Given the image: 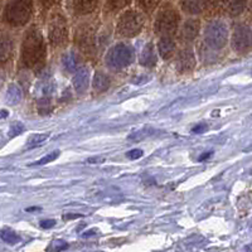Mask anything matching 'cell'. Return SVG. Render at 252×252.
Returning <instances> with one entry per match:
<instances>
[{
  "label": "cell",
  "instance_id": "5bb4252c",
  "mask_svg": "<svg viewBox=\"0 0 252 252\" xmlns=\"http://www.w3.org/2000/svg\"><path fill=\"white\" fill-rule=\"evenodd\" d=\"M140 63L145 67H154L157 63V56L154 52V46L152 43H148L140 55Z\"/></svg>",
  "mask_w": 252,
  "mask_h": 252
},
{
  "label": "cell",
  "instance_id": "2e32d148",
  "mask_svg": "<svg viewBox=\"0 0 252 252\" xmlns=\"http://www.w3.org/2000/svg\"><path fill=\"white\" fill-rule=\"evenodd\" d=\"M62 66L69 73H72V72H75L77 69L78 57L75 52L68 51L62 56Z\"/></svg>",
  "mask_w": 252,
  "mask_h": 252
},
{
  "label": "cell",
  "instance_id": "9c48e42d",
  "mask_svg": "<svg viewBox=\"0 0 252 252\" xmlns=\"http://www.w3.org/2000/svg\"><path fill=\"white\" fill-rule=\"evenodd\" d=\"M90 86V71L86 67H81L75 71L73 76V87L78 94L86 92Z\"/></svg>",
  "mask_w": 252,
  "mask_h": 252
},
{
  "label": "cell",
  "instance_id": "d6986e66",
  "mask_svg": "<svg viewBox=\"0 0 252 252\" xmlns=\"http://www.w3.org/2000/svg\"><path fill=\"white\" fill-rule=\"evenodd\" d=\"M98 0H76V9L81 14H89L97 6Z\"/></svg>",
  "mask_w": 252,
  "mask_h": 252
},
{
  "label": "cell",
  "instance_id": "52a82bcc",
  "mask_svg": "<svg viewBox=\"0 0 252 252\" xmlns=\"http://www.w3.org/2000/svg\"><path fill=\"white\" fill-rule=\"evenodd\" d=\"M48 37L55 46H62L67 42L68 28H67L66 19L62 15L56 14L51 18L48 24Z\"/></svg>",
  "mask_w": 252,
  "mask_h": 252
},
{
  "label": "cell",
  "instance_id": "f546056e",
  "mask_svg": "<svg viewBox=\"0 0 252 252\" xmlns=\"http://www.w3.org/2000/svg\"><path fill=\"white\" fill-rule=\"evenodd\" d=\"M130 0H111V4L114 5V8L116 9H121L124 6H126L129 4Z\"/></svg>",
  "mask_w": 252,
  "mask_h": 252
},
{
  "label": "cell",
  "instance_id": "ba28073f",
  "mask_svg": "<svg viewBox=\"0 0 252 252\" xmlns=\"http://www.w3.org/2000/svg\"><path fill=\"white\" fill-rule=\"evenodd\" d=\"M232 47L240 53H246L251 48V29L249 27L240 26L235 29Z\"/></svg>",
  "mask_w": 252,
  "mask_h": 252
},
{
  "label": "cell",
  "instance_id": "4dcf8cb0",
  "mask_svg": "<svg viewBox=\"0 0 252 252\" xmlns=\"http://www.w3.org/2000/svg\"><path fill=\"white\" fill-rule=\"evenodd\" d=\"M56 224V220H44L40 222V227L42 228H51Z\"/></svg>",
  "mask_w": 252,
  "mask_h": 252
},
{
  "label": "cell",
  "instance_id": "ffe728a7",
  "mask_svg": "<svg viewBox=\"0 0 252 252\" xmlns=\"http://www.w3.org/2000/svg\"><path fill=\"white\" fill-rule=\"evenodd\" d=\"M246 0H224V5L231 15H238L245 9Z\"/></svg>",
  "mask_w": 252,
  "mask_h": 252
},
{
  "label": "cell",
  "instance_id": "4316f807",
  "mask_svg": "<svg viewBox=\"0 0 252 252\" xmlns=\"http://www.w3.org/2000/svg\"><path fill=\"white\" fill-rule=\"evenodd\" d=\"M23 130H24L23 124L19 123V121H15V123L12 124L10 129H9V136H10V138H14V136L19 135Z\"/></svg>",
  "mask_w": 252,
  "mask_h": 252
},
{
  "label": "cell",
  "instance_id": "cb8c5ba5",
  "mask_svg": "<svg viewBox=\"0 0 252 252\" xmlns=\"http://www.w3.org/2000/svg\"><path fill=\"white\" fill-rule=\"evenodd\" d=\"M38 111H39V114H49V112L52 111V103H51V100H49L47 96H44L43 98H40L39 101H38Z\"/></svg>",
  "mask_w": 252,
  "mask_h": 252
},
{
  "label": "cell",
  "instance_id": "5b68a950",
  "mask_svg": "<svg viewBox=\"0 0 252 252\" xmlns=\"http://www.w3.org/2000/svg\"><path fill=\"white\" fill-rule=\"evenodd\" d=\"M228 31L227 27L220 22H212L204 31V40L212 49L223 48L227 43Z\"/></svg>",
  "mask_w": 252,
  "mask_h": 252
},
{
  "label": "cell",
  "instance_id": "e0dca14e",
  "mask_svg": "<svg viewBox=\"0 0 252 252\" xmlns=\"http://www.w3.org/2000/svg\"><path fill=\"white\" fill-rule=\"evenodd\" d=\"M110 81L109 76L102 73V72H96L94 76V81H92V85H94V89L98 92L106 91L110 87Z\"/></svg>",
  "mask_w": 252,
  "mask_h": 252
},
{
  "label": "cell",
  "instance_id": "d6a6232c",
  "mask_svg": "<svg viewBox=\"0 0 252 252\" xmlns=\"http://www.w3.org/2000/svg\"><path fill=\"white\" fill-rule=\"evenodd\" d=\"M211 155H212V152H208V153H206V154H204V155H201V157H199V159H198V160H199V161H202V160H206V159H208V158L211 157Z\"/></svg>",
  "mask_w": 252,
  "mask_h": 252
},
{
  "label": "cell",
  "instance_id": "603a6c76",
  "mask_svg": "<svg viewBox=\"0 0 252 252\" xmlns=\"http://www.w3.org/2000/svg\"><path fill=\"white\" fill-rule=\"evenodd\" d=\"M0 237H1V240H3L4 242H6V244L9 245H15L20 241V237L17 233L12 232V231H6V229L0 232Z\"/></svg>",
  "mask_w": 252,
  "mask_h": 252
},
{
  "label": "cell",
  "instance_id": "9a60e30c",
  "mask_svg": "<svg viewBox=\"0 0 252 252\" xmlns=\"http://www.w3.org/2000/svg\"><path fill=\"white\" fill-rule=\"evenodd\" d=\"M158 47H159V52H160L161 57L168 60V58H170L173 56V52L175 49V43L169 35H164V37H161Z\"/></svg>",
  "mask_w": 252,
  "mask_h": 252
},
{
  "label": "cell",
  "instance_id": "8992f818",
  "mask_svg": "<svg viewBox=\"0 0 252 252\" xmlns=\"http://www.w3.org/2000/svg\"><path fill=\"white\" fill-rule=\"evenodd\" d=\"M178 22H179V18H178V14L174 9L165 8L158 15L157 22H155V31L161 37H164V35L170 37L177 31Z\"/></svg>",
  "mask_w": 252,
  "mask_h": 252
},
{
  "label": "cell",
  "instance_id": "7a4b0ae2",
  "mask_svg": "<svg viewBox=\"0 0 252 252\" xmlns=\"http://www.w3.org/2000/svg\"><path fill=\"white\" fill-rule=\"evenodd\" d=\"M32 10L31 0H10L5 9V18L12 26H23L31 18Z\"/></svg>",
  "mask_w": 252,
  "mask_h": 252
},
{
  "label": "cell",
  "instance_id": "83f0119b",
  "mask_svg": "<svg viewBox=\"0 0 252 252\" xmlns=\"http://www.w3.org/2000/svg\"><path fill=\"white\" fill-rule=\"evenodd\" d=\"M67 244L66 242H63V241H55V242H52L51 246L48 247V251H62V250H66L67 249Z\"/></svg>",
  "mask_w": 252,
  "mask_h": 252
},
{
  "label": "cell",
  "instance_id": "484cf974",
  "mask_svg": "<svg viewBox=\"0 0 252 252\" xmlns=\"http://www.w3.org/2000/svg\"><path fill=\"white\" fill-rule=\"evenodd\" d=\"M160 3V0H139L141 8L146 12H152L158 6V4Z\"/></svg>",
  "mask_w": 252,
  "mask_h": 252
},
{
  "label": "cell",
  "instance_id": "7402d4cb",
  "mask_svg": "<svg viewBox=\"0 0 252 252\" xmlns=\"http://www.w3.org/2000/svg\"><path fill=\"white\" fill-rule=\"evenodd\" d=\"M48 138V134H33L28 139V148H35L44 143Z\"/></svg>",
  "mask_w": 252,
  "mask_h": 252
},
{
  "label": "cell",
  "instance_id": "d4e9b609",
  "mask_svg": "<svg viewBox=\"0 0 252 252\" xmlns=\"http://www.w3.org/2000/svg\"><path fill=\"white\" fill-rule=\"evenodd\" d=\"M58 157H60V150H55V152L49 153V154H47L46 157H43L42 159H39V160H37L33 164H34V165H44V164L55 161Z\"/></svg>",
  "mask_w": 252,
  "mask_h": 252
},
{
  "label": "cell",
  "instance_id": "7c38bea8",
  "mask_svg": "<svg viewBox=\"0 0 252 252\" xmlns=\"http://www.w3.org/2000/svg\"><path fill=\"white\" fill-rule=\"evenodd\" d=\"M207 4H208V0H182V8L190 14H198L203 12Z\"/></svg>",
  "mask_w": 252,
  "mask_h": 252
},
{
  "label": "cell",
  "instance_id": "e575fe53",
  "mask_svg": "<svg viewBox=\"0 0 252 252\" xmlns=\"http://www.w3.org/2000/svg\"><path fill=\"white\" fill-rule=\"evenodd\" d=\"M78 217H81V216H80V215H76V216H73V215L64 216V218H66V220H73V218H78Z\"/></svg>",
  "mask_w": 252,
  "mask_h": 252
},
{
  "label": "cell",
  "instance_id": "ac0fdd59",
  "mask_svg": "<svg viewBox=\"0 0 252 252\" xmlns=\"http://www.w3.org/2000/svg\"><path fill=\"white\" fill-rule=\"evenodd\" d=\"M22 97H23L22 90H20L17 85H10L8 91H6V102H8L9 105H17V103L20 102Z\"/></svg>",
  "mask_w": 252,
  "mask_h": 252
},
{
  "label": "cell",
  "instance_id": "f1b7e54d",
  "mask_svg": "<svg viewBox=\"0 0 252 252\" xmlns=\"http://www.w3.org/2000/svg\"><path fill=\"white\" fill-rule=\"evenodd\" d=\"M144 155V152L140 149H134V150H130V152L126 153V157L131 159V160H136V159H140L141 157Z\"/></svg>",
  "mask_w": 252,
  "mask_h": 252
},
{
  "label": "cell",
  "instance_id": "44dd1931",
  "mask_svg": "<svg viewBox=\"0 0 252 252\" xmlns=\"http://www.w3.org/2000/svg\"><path fill=\"white\" fill-rule=\"evenodd\" d=\"M90 32L91 31H83L80 33V38H78V44L81 46V48L90 49L94 44V39L90 35Z\"/></svg>",
  "mask_w": 252,
  "mask_h": 252
},
{
  "label": "cell",
  "instance_id": "8fae6325",
  "mask_svg": "<svg viewBox=\"0 0 252 252\" xmlns=\"http://www.w3.org/2000/svg\"><path fill=\"white\" fill-rule=\"evenodd\" d=\"M199 32V22L198 20H187L184 23L183 28L181 32V38L184 40H193L198 35Z\"/></svg>",
  "mask_w": 252,
  "mask_h": 252
},
{
  "label": "cell",
  "instance_id": "1f68e13d",
  "mask_svg": "<svg viewBox=\"0 0 252 252\" xmlns=\"http://www.w3.org/2000/svg\"><path fill=\"white\" fill-rule=\"evenodd\" d=\"M207 130V125L206 124H198L195 125L194 127L192 129V132H195V134H199V132H203Z\"/></svg>",
  "mask_w": 252,
  "mask_h": 252
},
{
  "label": "cell",
  "instance_id": "3957f363",
  "mask_svg": "<svg viewBox=\"0 0 252 252\" xmlns=\"http://www.w3.org/2000/svg\"><path fill=\"white\" fill-rule=\"evenodd\" d=\"M134 61V49L125 43L116 44L112 47L106 55V64L109 68L119 71L129 64Z\"/></svg>",
  "mask_w": 252,
  "mask_h": 252
},
{
  "label": "cell",
  "instance_id": "d590c367",
  "mask_svg": "<svg viewBox=\"0 0 252 252\" xmlns=\"http://www.w3.org/2000/svg\"><path fill=\"white\" fill-rule=\"evenodd\" d=\"M43 1H44V3H52V1H53V0H43Z\"/></svg>",
  "mask_w": 252,
  "mask_h": 252
},
{
  "label": "cell",
  "instance_id": "277c9868",
  "mask_svg": "<svg viewBox=\"0 0 252 252\" xmlns=\"http://www.w3.org/2000/svg\"><path fill=\"white\" fill-rule=\"evenodd\" d=\"M144 18L140 13L129 10L125 12L119 19L118 33L123 37L131 38L139 34L144 27Z\"/></svg>",
  "mask_w": 252,
  "mask_h": 252
},
{
  "label": "cell",
  "instance_id": "6da1fadb",
  "mask_svg": "<svg viewBox=\"0 0 252 252\" xmlns=\"http://www.w3.org/2000/svg\"><path fill=\"white\" fill-rule=\"evenodd\" d=\"M46 58V44L43 35L35 27L29 28L23 40L22 60L28 68H38L43 64Z\"/></svg>",
  "mask_w": 252,
  "mask_h": 252
},
{
  "label": "cell",
  "instance_id": "836d02e7",
  "mask_svg": "<svg viewBox=\"0 0 252 252\" xmlns=\"http://www.w3.org/2000/svg\"><path fill=\"white\" fill-rule=\"evenodd\" d=\"M8 116V111L6 110H0V119L6 118Z\"/></svg>",
  "mask_w": 252,
  "mask_h": 252
},
{
  "label": "cell",
  "instance_id": "4fadbf2b",
  "mask_svg": "<svg viewBox=\"0 0 252 252\" xmlns=\"http://www.w3.org/2000/svg\"><path fill=\"white\" fill-rule=\"evenodd\" d=\"M13 42L6 35H0V63H4L12 57Z\"/></svg>",
  "mask_w": 252,
  "mask_h": 252
},
{
  "label": "cell",
  "instance_id": "30bf717a",
  "mask_svg": "<svg viewBox=\"0 0 252 252\" xmlns=\"http://www.w3.org/2000/svg\"><path fill=\"white\" fill-rule=\"evenodd\" d=\"M195 67V58L192 51L184 49L182 51L177 58V68L179 72H189Z\"/></svg>",
  "mask_w": 252,
  "mask_h": 252
}]
</instances>
